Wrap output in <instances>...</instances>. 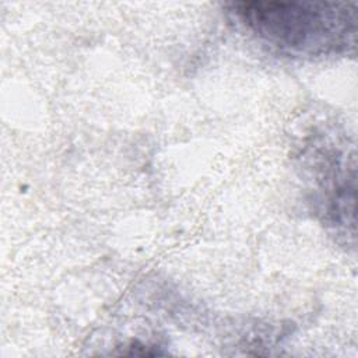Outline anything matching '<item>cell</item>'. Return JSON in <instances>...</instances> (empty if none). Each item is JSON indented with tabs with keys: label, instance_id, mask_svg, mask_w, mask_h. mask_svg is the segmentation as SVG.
I'll use <instances>...</instances> for the list:
<instances>
[{
	"label": "cell",
	"instance_id": "obj_1",
	"mask_svg": "<svg viewBox=\"0 0 358 358\" xmlns=\"http://www.w3.org/2000/svg\"><path fill=\"white\" fill-rule=\"evenodd\" d=\"M234 15L259 39L295 55H326L355 38V8L350 3L242 1Z\"/></svg>",
	"mask_w": 358,
	"mask_h": 358
}]
</instances>
